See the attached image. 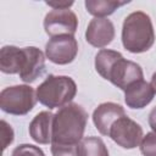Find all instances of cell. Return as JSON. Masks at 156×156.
<instances>
[{
  "label": "cell",
  "instance_id": "cell-1",
  "mask_svg": "<svg viewBox=\"0 0 156 156\" xmlns=\"http://www.w3.org/2000/svg\"><path fill=\"white\" fill-rule=\"evenodd\" d=\"M88 122V112L78 104L71 102L54 115L51 154L54 156H77Z\"/></svg>",
  "mask_w": 156,
  "mask_h": 156
},
{
  "label": "cell",
  "instance_id": "cell-2",
  "mask_svg": "<svg viewBox=\"0 0 156 156\" xmlns=\"http://www.w3.org/2000/svg\"><path fill=\"white\" fill-rule=\"evenodd\" d=\"M155 43V32L151 18L143 11L129 13L122 26V44L133 54L147 51Z\"/></svg>",
  "mask_w": 156,
  "mask_h": 156
},
{
  "label": "cell",
  "instance_id": "cell-3",
  "mask_svg": "<svg viewBox=\"0 0 156 156\" xmlns=\"http://www.w3.org/2000/svg\"><path fill=\"white\" fill-rule=\"evenodd\" d=\"M38 101L49 107H63L74 99L77 94V84L68 76L49 74L45 80L37 88Z\"/></svg>",
  "mask_w": 156,
  "mask_h": 156
},
{
  "label": "cell",
  "instance_id": "cell-4",
  "mask_svg": "<svg viewBox=\"0 0 156 156\" xmlns=\"http://www.w3.org/2000/svg\"><path fill=\"white\" fill-rule=\"evenodd\" d=\"M37 100V93L30 85L7 87L0 93V108L10 115L23 116L33 110Z\"/></svg>",
  "mask_w": 156,
  "mask_h": 156
},
{
  "label": "cell",
  "instance_id": "cell-5",
  "mask_svg": "<svg viewBox=\"0 0 156 156\" xmlns=\"http://www.w3.org/2000/svg\"><path fill=\"white\" fill-rule=\"evenodd\" d=\"M108 136L123 149H134L141 143L144 133L139 123L128 116H123L113 123Z\"/></svg>",
  "mask_w": 156,
  "mask_h": 156
},
{
  "label": "cell",
  "instance_id": "cell-6",
  "mask_svg": "<svg viewBox=\"0 0 156 156\" xmlns=\"http://www.w3.org/2000/svg\"><path fill=\"white\" fill-rule=\"evenodd\" d=\"M78 28V18L73 11L51 10L44 18V29L51 38L58 35H74Z\"/></svg>",
  "mask_w": 156,
  "mask_h": 156
},
{
  "label": "cell",
  "instance_id": "cell-7",
  "mask_svg": "<svg viewBox=\"0 0 156 156\" xmlns=\"http://www.w3.org/2000/svg\"><path fill=\"white\" fill-rule=\"evenodd\" d=\"M78 54V43L73 35L51 38L45 45V56L56 65L71 63Z\"/></svg>",
  "mask_w": 156,
  "mask_h": 156
},
{
  "label": "cell",
  "instance_id": "cell-8",
  "mask_svg": "<svg viewBox=\"0 0 156 156\" xmlns=\"http://www.w3.org/2000/svg\"><path fill=\"white\" fill-rule=\"evenodd\" d=\"M141 79H144V74L140 65L126 60L123 56L113 63L106 77V80H110L115 87L122 89L123 91L129 85Z\"/></svg>",
  "mask_w": 156,
  "mask_h": 156
},
{
  "label": "cell",
  "instance_id": "cell-9",
  "mask_svg": "<svg viewBox=\"0 0 156 156\" xmlns=\"http://www.w3.org/2000/svg\"><path fill=\"white\" fill-rule=\"evenodd\" d=\"M115 39V26L113 23L104 17H94L85 30V40L95 48H105Z\"/></svg>",
  "mask_w": 156,
  "mask_h": 156
},
{
  "label": "cell",
  "instance_id": "cell-10",
  "mask_svg": "<svg viewBox=\"0 0 156 156\" xmlns=\"http://www.w3.org/2000/svg\"><path fill=\"white\" fill-rule=\"evenodd\" d=\"M126 116L124 108L116 102H102L93 112V122L100 134L108 136L113 123Z\"/></svg>",
  "mask_w": 156,
  "mask_h": 156
},
{
  "label": "cell",
  "instance_id": "cell-11",
  "mask_svg": "<svg viewBox=\"0 0 156 156\" xmlns=\"http://www.w3.org/2000/svg\"><path fill=\"white\" fill-rule=\"evenodd\" d=\"M26 58L20 72V78L24 83H33L39 78L45 71V56L43 51L35 46L24 48Z\"/></svg>",
  "mask_w": 156,
  "mask_h": 156
},
{
  "label": "cell",
  "instance_id": "cell-12",
  "mask_svg": "<svg viewBox=\"0 0 156 156\" xmlns=\"http://www.w3.org/2000/svg\"><path fill=\"white\" fill-rule=\"evenodd\" d=\"M154 96L155 90L152 85L144 79L133 83L124 90V101L128 107L134 110L144 108L152 101Z\"/></svg>",
  "mask_w": 156,
  "mask_h": 156
},
{
  "label": "cell",
  "instance_id": "cell-13",
  "mask_svg": "<svg viewBox=\"0 0 156 156\" xmlns=\"http://www.w3.org/2000/svg\"><path fill=\"white\" fill-rule=\"evenodd\" d=\"M54 115L50 111L39 112L29 123V135L38 144H49L52 138Z\"/></svg>",
  "mask_w": 156,
  "mask_h": 156
},
{
  "label": "cell",
  "instance_id": "cell-14",
  "mask_svg": "<svg viewBox=\"0 0 156 156\" xmlns=\"http://www.w3.org/2000/svg\"><path fill=\"white\" fill-rule=\"evenodd\" d=\"M26 58L24 48L5 45L0 50V69L6 74H16L22 71Z\"/></svg>",
  "mask_w": 156,
  "mask_h": 156
},
{
  "label": "cell",
  "instance_id": "cell-15",
  "mask_svg": "<svg viewBox=\"0 0 156 156\" xmlns=\"http://www.w3.org/2000/svg\"><path fill=\"white\" fill-rule=\"evenodd\" d=\"M128 4V1H113V0H87L84 2L87 11L99 18L112 15L118 7Z\"/></svg>",
  "mask_w": 156,
  "mask_h": 156
},
{
  "label": "cell",
  "instance_id": "cell-16",
  "mask_svg": "<svg viewBox=\"0 0 156 156\" xmlns=\"http://www.w3.org/2000/svg\"><path fill=\"white\" fill-rule=\"evenodd\" d=\"M77 156H108V150L101 138L85 136L78 145Z\"/></svg>",
  "mask_w": 156,
  "mask_h": 156
},
{
  "label": "cell",
  "instance_id": "cell-17",
  "mask_svg": "<svg viewBox=\"0 0 156 156\" xmlns=\"http://www.w3.org/2000/svg\"><path fill=\"white\" fill-rule=\"evenodd\" d=\"M122 56L123 55L118 51L108 50V49H101L95 55V69H96V72L104 79H106V77L108 74V71L111 69L113 63Z\"/></svg>",
  "mask_w": 156,
  "mask_h": 156
},
{
  "label": "cell",
  "instance_id": "cell-18",
  "mask_svg": "<svg viewBox=\"0 0 156 156\" xmlns=\"http://www.w3.org/2000/svg\"><path fill=\"white\" fill-rule=\"evenodd\" d=\"M140 152L143 156H156V133L150 132L144 135L140 143Z\"/></svg>",
  "mask_w": 156,
  "mask_h": 156
},
{
  "label": "cell",
  "instance_id": "cell-19",
  "mask_svg": "<svg viewBox=\"0 0 156 156\" xmlns=\"http://www.w3.org/2000/svg\"><path fill=\"white\" fill-rule=\"evenodd\" d=\"M11 156H45L44 151L32 144H21L16 146Z\"/></svg>",
  "mask_w": 156,
  "mask_h": 156
},
{
  "label": "cell",
  "instance_id": "cell-20",
  "mask_svg": "<svg viewBox=\"0 0 156 156\" xmlns=\"http://www.w3.org/2000/svg\"><path fill=\"white\" fill-rule=\"evenodd\" d=\"M1 126V141H2V151L13 141V129L11 128V126L6 122V121H1L0 122Z\"/></svg>",
  "mask_w": 156,
  "mask_h": 156
},
{
  "label": "cell",
  "instance_id": "cell-21",
  "mask_svg": "<svg viewBox=\"0 0 156 156\" xmlns=\"http://www.w3.org/2000/svg\"><path fill=\"white\" fill-rule=\"evenodd\" d=\"M45 4L54 10H66L73 5V1H46Z\"/></svg>",
  "mask_w": 156,
  "mask_h": 156
},
{
  "label": "cell",
  "instance_id": "cell-22",
  "mask_svg": "<svg viewBox=\"0 0 156 156\" xmlns=\"http://www.w3.org/2000/svg\"><path fill=\"white\" fill-rule=\"evenodd\" d=\"M149 126L151 127V129L156 133V106L150 111L149 113Z\"/></svg>",
  "mask_w": 156,
  "mask_h": 156
},
{
  "label": "cell",
  "instance_id": "cell-23",
  "mask_svg": "<svg viewBox=\"0 0 156 156\" xmlns=\"http://www.w3.org/2000/svg\"><path fill=\"white\" fill-rule=\"evenodd\" d=\"M151 85H152V88H154V90H155V94H156V72L152 74V77H151V83H150Z\"/></svg>",
  "mask_w": 156,
  "mask_h": 156
}]
</instances>
